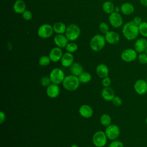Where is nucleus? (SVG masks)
Masks as SVG:
<instances>
[{"instance_id": "obj_1", "label": "nucleus", "mask_w": 147, "mask_h": 147, "mask_svg": "<svg viewBox=\"0 0 147 147\" xmlns=\"http://www.w3.org/2000/svg\"><path fill=\"white\" fill-rule=\"evenodd\" d=\"M122 32L125 38L129 41L135 40L140 34L138 26L132 21L127 22L123 25Z\"/></svg>"}, {"instance_id": "obj_2", "label": "nucleus", "mask_w": 147, "mask_h": 147, "mask_svg": "<svg viewBox=\"0 0 147 147\" xmlns=\"http://www.w3.org/2000/svg\"><path fill=\"white\" fill-rule=\"evenodd\" d=\"M80 83L78 77L70 75L65 77L62 84L65 90L69 91H74L78 89Z\"/></svg>"}, {"instance_id": "obj_3", "label": "nucleus", "mask_w": 147, "mask_h": 147, "mask_svg": "<svg viewBox=\"0 0 147 147\" xmlns=\"http://www.w3.org/2000/svg\"><path fill=\"white\" fill-rule=\"evenodd\" d=\"M106 42L105 36L98 34L92 37L90 42V46L92 51L98 52L101 51L104 48Z\"/></svg>"}, {"instance_id": "obj_4", "label": "nucleus", "mask_w": 147, "mask_h": 147, "mask_svg": "<svg viewBox=\"0 0 147 147\" xmlns=\"http://www.w3.org/2000/svg\"><path fill=\"white\" fill-rule=\"evenodd\" d=\"M64 34L69 41H74L79 37L80 29L77 25L72 24L67 27V29Z\"/></svg>"}, {"instance_id": "obj_5", "label": "nucleus", "mask_w": 147, "mask_h": 147, "mask_svg": "<svg viewBox=\"0 0 147 147\" xmlns=\"http://www.w3.org/2000/svg\"><path fill=\"white\" fill-rule=\"evenodd\" d=\"M49 77L52 83L58 85L63 83L65 76L61 69L59 68H55L51 71L49 74Z\"/></svg>"}, {"instance_id": "obj_6", "label": "nucleus", "mask_w": 147, "mask_h": 147, "mask_svg": "<svg viewBox=\"0 0 147 147\" xmlns=\"http://www.w3.org/2000/svg\"><path fill=\"white\" fill-rule=\"evenodd\" d=\"M107 137L105 132L103 131H98L94 133L92 137V142L96 147L105 146L107 143Z\"/></svg>"}, {"instance_id": "obj_7", "label": "nucleus", "mask_w": 147, "mask_h": 147, "mask_svg": "<svg viewBox=\"0 0 147 147\" xmlns=\"http://www.w3.org/2000/svg\"><path fill=\"white\" fill-rule=\"evenodd\" d=\"M53 26L48 24L41 25L38 29V36L42 38H48L51 37L53 33Z\"/></svg>"}, {"instance_id": "obj_8", "label": "nucleus", "mask_w": 147, "mask_h": 147, "mask_svg": "<svg viewBox=\"0 0 147 147\" xmlns=\"http://www.w3.org/2000/svg\"><path fill=\"white\" fill-rule=\"evenodd\" d=\"M105 132L107 138L111 140H115L120 134V129L117 125L110 124L106 127Z\"/></svg>"}, {"instance_id": "obj_9", "label": "nucleus", "mask_w": 147, "mask_h": 147, "mask_svg": "<svg viewBox=\"0 0 147 147\" xmlns=\"http://www.w3.org/2000/svg\"><path fill=\"white\" fill-rule=\"evenodd\" d=\"M137 52L134 49L127 48L123 50L121 55V59L125 62H131L137 59Z\"/></svg>"}, {"instance_id": "obj_10", "label": "nucleus", "mask_w": 147, "mask_h": 147, "mask_svg": "<svg viewBox=\"0 0 147 147\" xmlns=\"http://www.w3.org/2000/svg\"><path fill=\"white\" fill-rule=\"evenodd\" d=\"M109 21L110 25L115 28H118L122 26L123 22L122 16L116 11H114L110 14Z\"/></svg>"}, {"instance_id": "obj_11", "label": "nucleus", "mask_w": 147, "mask_h": 147, "mask_svg": "<svg viewBox=\"0 0 147 147\" xmlns=\"http://www.w3.org/2000/svg\"><path fill=\"white\" fill-rule=\"evenodd\" d=\"M135 91L139 95H143L147 92V83L146 80L140 79L137 80L134 84Z\"/></svg>"}, {"instance_id": "obj_12", "label": "nucleus", "mask_w": 147, "mask_h": 147, "mask_svg": "<svg viewBox=\"0 0 147 147\" xmlns=\"http://www.w3.org/2000/svg\"><path fill=\"white\" fill-rule=\"evenodd\" d=\"M63 55V53L61 48L58 47H54L51 50L49 53V57L51 61L56 63L61 60Z\"/></svg>"}, {"instance_id": "obj_13", "label": "nucleus", "mask_w": 147, "mask_h": 147, "mask_svg": "<svg viewBox=\"0 0 147 147\" xmlns=\"http://www.w3.org/2000/svg\"><path fill=\"white\" fill-rule=\"evenodd\" d=\"M134 49L137 53L145 52L147 48V40L145 37L137 39L134 43Z\"/></svg>"}, {"instance_id": "obj_14", "label": "nucleus", "mask_w": 147, "mask_h": 147, "mask_svg": "<svg viewBox=\"0 0 147 147\" xmlns=\"http://www.w3.org/2000/svg\"><path fill=\"white\" fill-rule=\"evenodd\" d=\"M106 41L110 44H116L120 40L119 34L114 31H109L105 35Z\"/></svg>"}, {"instance_id": "obj_15", "label": "nucleus", "mask_w": 147, "mask_h": 147, "mask_svg": "<svg viewBox=\"0 0 147 147\" xmlns=\"http://www.w3.org/2000/svg\"><path fill=\"white\" fill-rule=\"evenodd\" d=\"M53 41L57 47L60 48H65L69 41L65 35L63 34H57L54 37Z\"/></svg>"}, {"instance_id": "obj_16", "label": "nucleus", "mask_w": 147, "mask_h": 147, "mask_svg": "<svg viewBox=\"0 0 147 147\" xmlns=\"http://www.w3.org/2000/svg\"><path fill=\"white\" fill-rule=\"evenodd\" d=\"M74 55L69 52L63 53L62 57L60 60L61 65L64 67H70L74 63Z\"/></svg>"}, {"instance_id": "obj_17", "label": "nucleus", "mask_w": 147, "mask_h": 147, "mask_svg": "<svg viewBox=\"0 0 147 147\" xmlns=\"http://www.w3.org/2000/svg\"><path fill=\"white\" fill-rule=\"evenodd\" d=\"M46 92L49 98H55L59 96L60 94V88L57 84L52 83L47 87Z\"/></svg>"}, {"instance_id": "obj_18", "label": "nucleus", "mask_w": 147, "mask_h": 147, "mask_svg": "<svg viewBox=\"0 0 147 147\" xmlns=\"http://www.w3.org/2000/svg\"><path fill=\"white\" fill-rule=\"evenodd\" d=\"M102 97L106 101H111L115 97V92L110 87H104L101 91Z\"/></svg>"}, {"instance_id": "obj_19", "label": "nucleus", "mask_w": 147, "mask_h": 147, "mask_svg": "<svg viewBox=\"0 0 147 147\" xmlns=\"http://www.w3.org/2000/svg\"><path fill=\"white\" fill-rule=\"evenodd\" d=\"M79 113L82 117L85 118H89L93 115V110L90 106L83 105L80 107Z\"/></svg>"}, {"instance_id": "obj_20", "label": "nucleus", "mask_w": 147, "mask_h": 147, "mask_svg": "<svg viewBox=\"0 0 147 147\" xmlns=\"http://www.w3.org/2000/svg\"><path fill=\"white\" fill-rule=\"evenodd\" d=\"M96 73L99 78L103 79L108 76L109 68L106 65L104 64H100L96 68Z\"/></svg>"}, {"instance_id": "obj_21", "label": "nucleus", "mask_w": 147, "mask_h": 147, "mask_svg": "<svg viewBox=\"0 0 147 147\" xmlns=\"http://www.w3.org/2000/svg\"><path fill=\"white\" fill-rule=\"evenodd\" d=\"M121 11L124 15L129 16L134 13V7L133 5L130 2H125L121 6Z\"/></svg>"}, {"instance_id": "obj_22", "label": "nucleus", "mask_w": 147, "mask_h": 147, "mask_svg": "<svg viewBox=\"0 0 147 147\" xmlns=\"http://www.w3.org/2000/svg\"><path fill=\"white\" fill-rule=\"evenodd\" d=\"M13 10L15 13L22 14L26 10V5L22 0H17L13 5Z\"/></svg>"}, {"instance_id": "obj_23", "label": "nucleus", "mask_w": 147, "mask_h": 147, "mask_svg": "<svg viewBox=\"0 0 147 147\" xmlns=\"http://www.w3.org/2000/svg\"><path fill=\"white\" fill-rule=\"evenodd\" d=\"M70 71L72 75L78 77L84 72L83 66L78 63H74L70 67Z\"/></svg>"}, {"instance_id": "obj_24", "label": "nucleus", "mask_w": 147, "mask_h": 147, "mask_svg": "<svg viewBox=\"0 0 147 147\" xmlns=\"http://www.w3.org/2000/svg\"><path fill=\"white\" fill-rule=\"evenodd\" d=\"M67 27L65 24L62 22H57L53 25L54 32L56 34H64L65 33Z\"/></svg>"}, {"instance_id": "obj_25", "label": "nucleus", "mask_w": 147, "mask_h": 147, "mask_svg": "<svg viewBox=\"0 0 147 147\" xmlns=\"http://www.w3.org/2000/svg\"><path fill=\"white\" fill-rule=\"evenodd\" d=\"M102 8L103 11L107 14H111L114 11V3L109 1H107L103 2L102 5Z\"/></svg>"}, {"instance_id": "obj_26", "label": "nucleus", "mask_w": 147, "mask_h": 147, "mask_svg": "<svg viewBox=\"0 0 147 147\" xmlns=\"http://www.w3.org/2000/svg\"><path fill=\"white\" fill-rule=\"evenodd\" d=\"M78 78L80 83H87L91 81L92 79V76L88 72H83L81 75L78 76Z\"/></svg>"}, {"instance_id": "obj_27", "label": "nucleus", "mask_w": 147, "mask_h": 147, "mask_svg": "<svg viewBox=\"0 0 147 147\" xmlns=\"http://www.w3.org/2000/svg\"><path fill=\"white\" fill-rule=\"evenodd\" d=\"M100 123L104 126H108L111 124V118L109 114H103L100 118Z\"/></svg>"}, {"instance_id": "obj_28", "label": "nucleus", "mask_w": 147, "mask_h": 147, "mask_svg": "<svg viewBox=\"0 0 147 147\" xmlns=\"http://www.w3.org/2000/svg\"><path fill=\"white\" fill-rule=\"evenodd\" d=\"M139 33L144 37H147V22L142 21L138 25Z\"/></svg>"}, {"instance_id": "obj_29", "label": "nucleus", "mask_w": 147, "mask_h": 147, "mask_svg": "<svg viewBox=\"0 0 147 147\" xmlns=\"http://www.w3.org/2000/svg\"><path fill=\"white\" fill-rule=\"evenodd\" d=\"M51 61L49 56H42L38 60V64L41 67H46L49 64Z\"/></svg>"}, {"instance_id": "obj_30", "label": "nucleus", "mask_w": 147, "mask_h": 147, "mask_svg": "<svg viewBox=\"0 0 147 147\" xmlns=\"http://www.w3.org/2000/svg\"><path fill=\"white\" fill-rule=\"evenodd\" d=\"M65 48L68 52L72 53L75 52L78 49V46L76 43L74 42H71L68 43Z\"/></svg>"}, {"instance_id": "obj_31", "label": "nucleus", "mask_w": 147, "mask_h": 147, "mask_svg": "<svg viewBox=\"0 0 147 147\" xmlns=\"http://www.w3.org/2000/svg\"><path fill=\"white\" fill-rule=\"evenodd\" d=\"M99 29L101 33L105 34L110 31L109 25L105 22H102L99 24Z\"/></svg>"}, {"instance_id": "obj_32", "label": "nucleus", "mask_w": 147, "mask_h": 147, "mask_svg": "<svg viewBox=\"0 0 147 147\" xmlns=\"http://www.w3.org/2000/svg\"><path fill=\"white\" fill-rule=\"evenodd\" d=\"M137 59L141 64H147V54L145 52L139 53V55L137 56Z\"/></svg>"}, {"instance_id": "obj_33", "label": "nucleus", "mask_w": 147, "mask_h": 147, "mask_svg": "<svg viewBox=\"0 0 147 147\" xmlns=\"http://www.w3.org/2000/svg\"><path fill=\"white\" fill-rule=\"evenodd\" d=\"M51 83L52 82L49 76H43L41 79V84L44 87H48L50 84H51Z\"/></svg>"}, {"instance_id": "obj_34", "label": "nucleus", "mask_w": 147, "mask_h": 147, "mask_svg": "<svg viewBox=\"0 0 147 147\" xmlns=\"http://www.w3.org/2000/svg\"><path fill=\"white\" fill-rule=\"evenodd\" d=\"M22 17L25 20H26V21H29L32 18V17H33V14H32V13L28 10H26L22 14Z\"/></svg>"}, {"instance_id": "obj_35", "label": "nucleus", "mask_w": 147, "mask_h": 147, "mask_svg": "<svg viewBox=\"0 0 147 147\" xmlns=\"http://www.w3.org/2000/svg\"><path fill=\"white\" fill-rule=\"evenodd\" d=\"M111 101H112L113 105L117 107L121 106L122 103V99L118 96H115V97L113 98V99Z\"/></svg>"}, {"instance_id": "obj_36", "label": "nucleus", "mask_w": 147, "mask_h": 147, "mask_svg": "<svg viewBox=\"0 0 147 147\" xmlns=\"http://www.w3.org/2000/svg\"><path fill=\"white\" fill-rule=\"evenodd\" d=\"M109 147H124V145L120 141L114 140L110 144Z\"/></svg>"}, {"instance_id": "obj_37", "label": "nucleus", "mask_w": 147, "mask_h": 147, "mask_svg": "<svg viewBox=\"0 0 147 147\" xmlns=\"http://www.w3.org/2000/svg\"><path fill=\"white\" fill-rule=\"evenodd\" d=\"M111 79L108 76L103 78V79L102 80V85H103V86L104 87H109L110 84H111Z\"/></svg>"}, {"instance_id": "obj_38", "label": "nucleus", "mask_w": 147, "mask_h": 147, "mask_svg": "<svg viewBox=\"0 0 147 147\" xmlns=\"http://www.w3.org/2000/svg\"><path fill=\"white\" fill-rule=\"evenodd\" d=\"M132 21H133L136 25H138V26L142 22L141 18L140 17H138V16L134 17Z\"/></svg>"}, {"instance_id": "obj_39", "label": "nucleus", "mask_w": 147, "mask_h": 147, "mask_svg": "<svg viewBox=\"0 0 147 147\" xmlns=\"http://www.w3.org/2000/svg\"><path fill=\"white\" fill-rule=\"evenodd\" d=\"M5 118H6L5 114L3 111H1L0 112V123H2L5 121Z\"/></svg>"}, {"instance_id": "obj_40", "label": "nucleus", "mask_w": 147, "mask_h": 147, "mask_svg": "<svg viewBox=\"0 0 147 147\" xmlns=\"http://www.w3.org/2000/svg\"><path fill=\"white\" fill-rule=\"evenodd\" d=\"M140 1L142 5L147 7V0H140Z\"/></svg>"}, {"instance_id": "obj_41", "label": "nucleus", "mask_w": 147, "mask_h": 147, "mask_svg": "<svg viewBox=\"0 0 147 147\" xmlns=\"http://www.w3.org/2000/svg\"><path fill=\"white\" fill-rule=\"evenodd\" d=\"M70 147H79V146L77 145H76V144H73Z\"/></svg>"}, {"instance_id": "obj_42", "label": "nucleus", "mask_w": 147, "mask_h": 147, "mask_svg": "<svg viewBox=\"0 0 147 147\" xmlns=\"http://www.w3.org/2000/svg\"><path fill=\"white\" fill-rule=\"evenodd\" d=\"M145 122H146V123L147 124V117H146V119H145Z\"/></svg>"}, {"instance_id": "obj_43", "label": "nucleus", "mask_w": 147, "mask_h": 147, "mask_svg": "<svg viewBox=\"0 0 147 147\" xmlns=\"http://www.w3.org/2000/svg\"><path fill=\"white\" fill-rule=\"evenodd\" d=\"M145 53L147 54V48H146V51H145Z\"/></svg>"}, {"instance_id": "obj_44", "label": "nucleus", "mask_w": 147, "mask_h": 147, "mask_svg": "<svg viewBox=\"0 0 147 147\" xmlns=\"http://www.w3.org/2000/svg\"><path fill=\"white\" fill-rule=\"evenodd\" d=\"M145 80H146V83H147V77H146V79Z\"/></svg>"}, {"instance_id": "obj_45", "label": "nucleus", "mask_w": 147, "mask_h": 147, "mask_svg": "<svg viewBox=\"0 0 147 147\" xmlns=\"http://www.w3.org/2000/svg\"><path fill=\"white\" fill-rule=\"evenodd\" d=\"M103 147H104V146H103Z\"/></svg>"}]
</instances>
